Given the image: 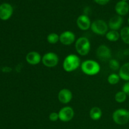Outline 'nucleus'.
<instances>
[{"label": "nucleus", "instance_id": "nucleus-1", "mask_svg": "<svg viewBox=\"0 0 129 129\" xmlns=\"http://www.w3.org/2000/svg\"><path fill=\"white\" fill-rule=\"evenodd\" d=\"M81 59L78 55L74 54L67 55L62 63V68L67 73H71L81 66Z\"/></svg>", "mask_w": 129, "mask_h": 129}, {"label": "nucleus", "instance_id": "nucleus-2", "mask_svg": "<svg viewBox=\"0 0 129 129\" xmlns=\"http://www.w3.org/2000/svg\"><path fill=\"white\" fill-rule=\"evenodd\" d=\"M81 69L86 75L94 76L100 73L101 67L98 62L92 59H88L81 63Z\"/></svg>", "mask_w": 129, "mask_h": 129}, {"label": "nucleus", "instance_id": "nucleus-3", "mask_svg": "<svg viewBox=\"0 0 129 129\" xmlns=\"http://www.w3.org/2000/svg\"><path fill=\"white\" fill-rule=\"evenodd\" d=\"M75 49L79 55L81 56L88 55L91 50V43L89 39L85 37L78 38L75 42Z\"/></svg>", "mask_w": 129, "mask_h": 129}, {"label": "nucleus", "instance_id": "nucleus-4", "mask_svg": "<svg viewBox=\"0 0 129 129\" xmlns=\"http://www.w3.org/2000/svg\"><path fill=\"white\" fill-rule=\"evenodd\" d=\"M113 122L117 125H123L129 122L128 110L125 108H118L114 111L112 115Z\"/></svg>", "mask_w": 129, "mask_h": 129}, {"label": "nucleus", "instance_id": "nucleus-5", "mask_svg": "<svg viewBox=\"0 0 129 129\" xmlns=\"http://www.w3.org/2000/svg\"><path fill=\"white\" fill-rule=\"evenodd\" d=\"M91 30L94 34L98 35H105L108 31V25L104 20H96L91 23Z\"/></svg>", "mask_w": 129, "mask_h": 129}, {"label": "nucleus", "instance_id": "nucleus-6", "mask_svg": "<svg viewBox=\"0 0 129 129\" xmlns=\"http://www.w3.org/2000/svg\"><path fill=\"white\" fill-rule=\"evenodd\" d=\"M59 57L57 54L52 52L46 53L42 57V62L44 66L52 68L57 66L59 63Z\"/></svg>", "mask_w": 129, "mask_h": 129}, {"label": "nucleus", "instance_id": "nucleus-7", "mask_svg": "<svg viewBox=\"0 0 129 129\" xmlns=\"http://www.w3.org/2000/svg\"><path fill=\"white\" fill-rule=\"evenodd\" d=\"M59 120L63 122H68L71 120L74 117V111L72 107L66 106L59 110Z\"/></svg>", "mask_w": 129, "mask_h": 129}, {"label": "nucleus", "instance_id": "nucleus-8", "mask_svg": "<svg viewBox=\"0 0 129 129\" xmlns=\"http://www.w3.org/2000/svg\"><path fill=\"white\" fill-rule=\"evenodd\" d=\"M97 57L102 60H107L112 57L111 49L107 45L102 44L100 45L96 49Z\"/></svg>", "mask_w": 129, "mask_h": 129}, {"label": "nucleus", "instance_id": "nucleus-9", "mask_svg": "<svg viewBox=\"0 0 129 129\" xmlns=\"http://www.w3.org/2000/svg\"><path fill=\"white\" fill-rule=\"evenodd\" d=\"M76 35L73 31H64L59 35V41L62 44L64 45H70L76 42Z\"/></svg>", "mask_w": 129, "mask_h": 129}, {"label": "nucleus", "instance_id": "nucleus-10", "mask_svg": "<svg viewBox=\"0 0 129 129\" xmlns=\"http://www.w3.org/2000/svg\"><path fill=\"white\" fill-rule=\"evenodd\" d=\"M13 12L12 6L8 3H3L0 5V19L7 20L10 18Z\"/></svg>", "mask_w": 129, "mask_h": 129}, {"label": "nucleus", "instance_id": "nucleus-11", "mask_svg": "<svg viewBox=\"0 0 129 129\" xmlns=\"http://www.w3.org/2000/svg\"><path fill=\"white\" fill-rule=\"evenodd\" d=\"M76 23L78 28L83 31L89 30L91 25L90 19L86 15H80L77 19Z\"/></svg>", "mask_w": 129, "mask_h": 129}, {"label": "nucleus", "instance_id": "nucleus-12", "mask_svg": "<svg viewBox=\"0 0 129 129\" xmlns=\"http://www.w3.org/2000/svg\"><path fill=\"white\" fill-rule=\"evenodd\" d=\"M58 100L62 104H68L70 103L73 99V93L67 88H64L60 90L58 93Z\"/></svg>", "mask_w": 129, "mask_h": 129}, {"label": "nucleus", "instance_id": "nucleus-13", "mask_svg": "<svg viewBox=\"0 0 129 129\" xmlns=\"http://www.w3.org/2000/svg\"><path fill=\"white\" fill-rule=\"evenodd\" d=\"M123 23V19L122 16L120 15H115L111 18L108 22V28L112 30L118 31L121 28Z\"/></svg>", "mask_w": 129, "mask_h": 129}, {"label": "nucleus", "instance_id": "nucleus-14", "mask_svg": "<svg viewBox=\"0 0 129 129\" xmlns=\"http://www.w3.org/2000/svg\"><path fill=\"white\" fill-rule=\"evenodd\" d=\"M26 60L30 65L35 66L42 61V57L37 52L31 51L26 54Z\"/></svg>", "mask_w": 129, "mask_h": 129}, {"label": "nucleus", "instance_id": "nucleus-15", "mask_svg": "<svg viewBox=\"0 0 129 129\" xmlns=\"http://www.w3.org/2000/svg\"><path fill=\"white\" fill-rule=\"evenodd\" d=\"M115 10L118 15L125 16L129 12V5L125 1H120L116 4Z\"/></svg>", "mask_w": 129, "mask_h": 129}, {"label": "nucleus", "instance_id": "nucleus-16", "mask_svg": "<svg viewBox=\"0 0 129 129\" xmlns=\"http://www.w3.org/2000/svg\"><path fill=\"white\" fill-rule=\"evenodd\" d=\"M120 79L125 81H129V62H126L120 67L118 71Z\"/></svg>", "mask_w": 129, "mask_h": 129}, {"label": "nucleus", "instance_id": "nucleus-17", "mask_svg": "<svg viewBox=\"0 0 129 129\" xmlns=\"http://www.w3.org/2000/svg\"><path fill=\"white\" fill-rule=\"evenodd\" d=\"M102 116V111L99 107H93L89 111V117L93 120L96 121L100 119Z\"/></svg>", "mask_w": 129, "mask_h": 129}, {"label": "nucleus", "instance_id": "nucleus-18", "mask_svg": "<svg viewBox=\"0 0 129 129\" xmlns=\"http://www.w3.org/2000/svg\"><path fill=\"white\" fill-rule=\"evenodd\" d=\"M105 37L108 41L115 42L119 40V39L120 38V35L118 31L110 30L107 33Z\"/></svg>", "mask_w": 129, "mask_h": 129}, {"label": "nucleus", "instance_id": "nucleus-19", "mask_svg": "<svg viewBox=\"0 0 129 129\" xmlns=\"http://www.w3.org/2000/svg\"><path fill=\"white\" fill-rule=\"evenodd\" d=\"M120 38L122 41L129 45V26H125L120 30Z\"/></svg>", "mask_w": 129, "mask_h": 129}, {"label": "nucleus", "instance_id": "nucleus-20", "mask_svg": "<svg viewBox=\"0 0 129 129\" xmlns=\"http://www.w3.org/2000/svg\"><path fill=\"white\" fill-rule=\"evenodd\" d=\"M120 79V78L119 75L118 74H116V73H112V74H110L107 78L108 83L111 85L117 84V83H119Z\"/></svg>", "mask_w": 129, "mask_h": 129}, {"label": "nucleus", "instance_id": "nucleus-21", "mask_svg": "<svg viewBox=\"0 0 129 129\" xmlns=\"http://www.w3.org/2000/svg\"><path fill=\"white\" fill-rule=\"evenodd\" d=\"M127 94L122 90L116 93L115 95V100L117 103H122L125 102L126 100H127Z\"/></svg>", "mask_w": 129, "mask_h": 129}, {"label": "nucleus", "instance_id": "nucleus-22", "mask_svg": "<svg viewBox=\"0 0 129 129\" xmlns=\"http://www.w3.org/2000/svg\"><path fill=\"white\" fill-rule=\"evenodd\" d=\"M48 43L50 44H55L59 41V35L56 33L49 34L47 37Z\"/></svg>", "mask_w": 129, "mask_h": 129}, {"label": "nucleus", "instance_id": "nucleus-23", "mask_svg": "<svg viewBox=\"0 0 129 129\" xmlns=\"http://www.w3.org/2000/svg\"><path fill=\"white\" fill-rule=\"evenodd\" d=\"M109 67L113 71H119L120 68L119 62L114 59H112L109 60Z\"/></svg>", "mask_w": 129, "mask_h": 129}, {"label": "nucleus", "instance_id": "nucleus-24", "mask_svg": "<svg viewBox=\"0 0 129 129\" xmlns=\"http://www.w3.org/2000/svg\"><path fill=\"white\" fill-rule=\"evenodd\" d=\"M49 118L51 122H56L58 120H59V113L57 112H52L49 114Z\"/></svg>", "mask_w": 129, "mask_h": 129}, {"label": "nucleus", "instance_id": "nucleus-25", "mask_svg": "<svg viewBox=\"0 0 129 129\" xmlns=\"http://www.w3.org/2000/svg\"><path fill=\"white\" fill-rule=\"evenodd\" d=\"M122 91L127 94L129 96V81L126 82L122 86Z\"/></svg>", "mask_w": 129, "mask_h": 129}, {"label": "nucleus", "instance_id": "nucleus-26", "mask_svg": "<svg viewBox=\"0 0 129 129\" xmlns=\"http://www.w3.org/2000/svg\"><path fill=\"white\" fill-rule=\"evenodd\" d=\"M110 1V0H94V1H95L97 4H98V5H107V3H109Z\"/></svg>", "mask_w": 129, "mask_h": 129}, {"label": "nucleus", "instance_id": "nucleus-27", "mask_svg": "<svg viewBox=\"0 0 129 129\" xmlns=\"http://www.w3.org/2000/svg\"><path fill=\"white\" fill-rule=\"evenodd\" d=\"M121 1H125V2H127V1H128V0H121Z\"/></svg>", "mask_w": 129, "mask_h": 129}, {"label": "nucleus", "instance_id": "nucleus-28", "mask_svg": "<svg viewBox=\"0 0 129 129\" xmlns=\"http://www.w3.org/2000/svg\"><path fill=\"white\" fill-rule=\"evenodd\" d=\"M128 25H129V17H128Z\"/></svg>", "mask_w": 129, "mask_h": 129}, {"label": "nucleus", "instance_id": "nucleus-29", "mask_svg": "<svg viewBox=\"0 0 129 129\" xmlns=\"http://www.w3.org/2000/svg\"><path fill=\"white\" fill-rule=\"evenodd\" d=\"M128 112H129V110H128Z\"/></svg>", "mask_w": 129, "mask_h": 129}]
</instances>
